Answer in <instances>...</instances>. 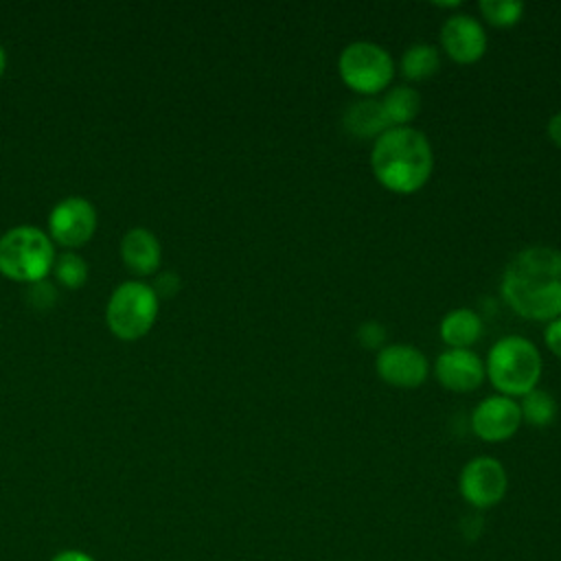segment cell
<instances>
[{
	"mask_svg": "<svg viewBox=\"0 0 561 561\" xmlns=\"http://www.w3.org/2000/svg\"><path fill=\"white\" fill-rule=\"evenodd\" d=\"M500 291L524 320L550 322L561 316V250L528 245L504 267Z\"/></svg>",
	"mask_w": 561,
	"mask_h": 561,
	"instance_id": "6da1fadb",
	"label": "cell"
},
{
	"mask_svg": "<svg viewBox=\"0 0 561 561\" xmlns=\"http://www.w3.org/2000/svg\"><path fill=\"white\" fill-rule=\"evenodd\" d=\"M375 180L390 193L412 195L421 191L434 171V151L427 136L414 127H390L370 149Z\"/></svg>",
	"mask_w": 561,
	"mask_h": 561,
	"instance_id": "7a4b0ae2",
	"label": "cell"
},
{
	"mask_svg": "<svg viewBox=\"0 0 561 561\" xmlns=\"http://www.w3.org/2000/svg\"><path fill=\"white\" fill-rule=\"evenodd\" d=\"M543 370L539 348L522 335L500 337L486 353L484 375L497 394L524 397L537 388Z\"/></svg>",
	"mask_w": 561,
	"mask_h": 561,
	"instance_id": "3957f363",
	"label": "cell"
},
{
	"mask_svg": "<svg viewBox=\"0 0 561 561\" xmlns=\"http://www.w3.org/2000/svg\"><path fill=\"white\" fill-rule=\"evenodd\" d=\"M55 248L37 226H13L0 237V274L20 283L44 280L53 272Z\"/></svg>",
	"mask_w": 561,
	"mask_h": 561,
	"instance_id": "277c9868",
	"label": "cell"
},
{
	"mask_svg": "<svg viewBox=\"0 0 561 561\" xmlns=\"http://www.w3.org/2000/svg\"><path fill=\"white\" fill-rule=\"evenodd\" d=\"M160 298L151 285L142 280L121 283L105 307V322L121 340H138L149 333L158 318Z\"/></svg>",
	"mask_w": 561,
	"mask_h": 561,
	"instance_id": "5b68a950",
	"label": "cell"
},
{
	"mask_svg": "<svg viewBox=\"0 0 561 561\" xmlns=\"http://www.w3.org/2000/svg\"><path fill=\"white\" fill-rule=\"evenodd\" d=\"M337 72L348 90L370 99L390 88L394 61L390 53L375 42H351L337 57Z\"/></svg>",
	"mask_w": 561,
	"mask_h": 561,
	"instance_id": "8992f818",
	"label": "cell"
},
{
	"mask_svg": "<svg viewBox=\"0 0 561 561\" xmlns=\"http://www.w3.org/2000/svg\"><path fill=\"white\" fill-rule=\"evenodd\" d=\"M508 489L504 465L491 456L471 458L458 476L460 497L473 508H491L500 504Z\"/></svg>",
	"mask_w": 561,
	"mask_h": 561,
	"instance_id": "52a82bcc",
	"label": "cell"
},
{
	"mask_svg": "<svg viewBox=\"0 0 561 561\" xmlns=\"http://www.w3.org/2000/svg\"><path fill=\"white\" fill-rule=\"evenodd\" d=\"M48 237L64 248L83 245L96 230V208L90 199L70 195L59 199L46 219Z\"/></svg>",
	"mask_w": 561,
	"mask_h": 561,
	"instance_id": "ba28073f",
	"label": "cell"
},
{
	"mask_svg": "<svg viewBox=\"0 0 561 561\" xmlns=\"http://www.w3.org/2000/svg\"><path fill=\"white\" fill-rule=\"evenodd\" d=\"M375 370L388 386L394 388H419L427 375L430 364L423 351H419L412 344H386L381 351H377L375 357Z\"/></svg>",
	"mask_w": 561,
	"mask_h": 561,
	"instance_id": "9c48e42d",
	"label": "cell"
},
{
	"mask_svg": "<svg viewBox=\"0 0 561 561\" xmlns=\"http://www.w3.org/2000/svg\"><path fill=\"white\" fill-rule=\"evenodd\" d=\"M522 425L519 403L504 394L484 397L471 412V432L484 443H504Z\"/></svg>",
	"mask_w": 561,
	"mask_h": 561,
	"instance_id": "30bf717a",
	"label": "cell"
},
{
	"mask_svg": "<svg viewBox=\"0 0 561 561\" xmlns=\"http://www.w3.org/2000/svg\"><path fill=\"white\" fill-rule=\"evenodd\" d=\"M486 31L482 22L469 13H454L440 26V46L456 64H476L486 53Z\"/></svg>",
	"mask_w": 561,
	"mask_h": 561,
	"instance_id": "8fae6325",
	"label": "cell"
},
{
	"mask_svg": "<svg viewBox=\"0 0 561 561\" xmlns=\"http://www.w3.org/2000/svg\"><path fill=\"white\" fill-rule=\"evenodd\" d=\"M434 377L451 392H473L484 381V362L471 348H445L434 362Z\"/></svg>",
	"mask_w": 561,
	"mask_h": 561,
	"instance_id": "7c38bea8",
	"label": "cell"
},
{
	"mask_svg": "<svg viewBox=\"0 0 561 561\" xmlns=\"http://www.w3.org/2000/svg\"><path fill=\"white\" fill-rule=\"evenodd\" d=\"M121 256L123 263L140 276L153 274L162 259V248L158 237L142 226L129 228L121 239Z\"/></svg>",
	"mask_w": 561,
	"mask_h": 561,
	"instance_id": "4fadbf2b",
	"label": "cell"
},
{
	"mask_svg": "<svg viewBox=\"0 0 561 561\" xmlns=\"http://www.w3.org/2000/svg\"><path fill=\"white\" fill-rule=\"evenodd\" d=\"M342 127L348 136L359 140H377L383 131L390 129L388 116L377 99H357L348 103L342 114Z\"/></svg>",
	"mask_w": 561,
	"mask_h": 561,
	"instance_id": "5bb4252c",
	"label": "cell"
},
{
	"mask_svg": "<svg viewBox=\"0 0 561 561\" xmlns=\"http://www.w3.org/2000/svg\"><path fill=\"white\" fill-rule=\"evenodd\" d=\"M438 335L447 348H469L482 335V318L469 307L451 309L443 316Z\"/></svg>",
	"mask_w": 561,
	"mask_h": 561,
	"instance_id": "9a60e30c",
	"label": "cell"
},
{
	"mask_svg": "<svg viewBox=\"0 0 561 561\" xmlns=\"http://www.w3.org/2000/svg\"><path fill=\"white\" fill-rule=\"evenodd\" d=\"M381 107L390 127H408V123H412L421 112V94L410 85H394L386 90Z\"/></svg>",
	"mask_w": 561,
	"mask_h": 561,
	"instance_id": "2e32d148",
	"label": "cell"
},
{
	"mask_svg": "<svg viewBox=\"0 0 561 561\" xmlns=\"http://www.w3.org/2000/svg\"><path fill=\"white\" fill-rule=\"evenodd\" d=\"M399 68L408 81H425L440 70V53L432 44H412L403 50Z\"/></svg>",
	"mask_w": 561,
	"mask_h": 561,
	"instance_id": "e0dca14e",
	"label": "cell"
},
{
	"mask_svg": "<svg viewBox=\"0 0 561 561\" xmlns=\"http://www.w3.org/2000/svg\"><path fill=\"white\" fill-rule=\"evenodd\" d=\"M522 423H528L533 427H548L557 419V401L550 392L535 388L519 401Z\"/></svg>",
	"mask_w": 561,
	"mask_h": 561,
	"instance_id": "ac0fdd59",
	"label": "cell"
},
{
	"mask_svg": "<svg viewBox=\"0 0 561 561\" xmlns=\"http://www.w3.org/2000/svg\"><path fill=\"white\" fill-rule=\"evenodd\" d=\"M478 11L482 20L495 28H511L524 18V2L519 0H480Z\"/></svg>",
	"mask_w": 561,
	"mask_h": 561,
	"instance_id": "d6986e66",
	"label": "cell"
},
{
	"mask_svg": "<svg viewBox=\"0 0 561 561\" xmlns=\"http://www.w3.org/2000/svg\"><path fill=\"white\" fill-rule=\"evenodd\" d=\"M53 274L59 280V285L77 289L88 280V263L83 261V256L68 250V252L55 256Z\"/></svg>",
	"mask_w": 561,
	"mask_h": 561,
	"instance_id": "ffe728a7",
	"label": "cell"
},
{
	"mask_svg": "<svg viewBox=\"0 0 561 561\" xmlns=\"http://www.w3.org/2000/svg\"><path fill=\"white\" fill-rule=\"evenodd\" d=\"M386 327L377 320H366L357 327V342L368 351H381L386 346Z\"/></svg>",
	"mask_w": 561,
	"mask_h": 561,
	"instance_id": "44dd1931",
	"label": "cell"
},
{
	"mask_svg": "<svg viewBox=\"0 0 561 561\" xmlns=\"http://www.w3.org/2000/svg\"><path fill=\"white\" fill-rule=\"evenodd\" d=\"M151 287L158 294V298H171L180 289V276L173 272H160Z\"/></svg>",
	"mask_w": 561,
	"mask_h": 561,
	"instance_id": "7402d4cb",
	"label": "cell"
},
{
	"mask_svg": "<svg viewBox=\"0 0 561 561\" xmlns=\"http://www.w3.org/2000/svg\"><path fill=\"white\" fill-rule=\"evenodd\" d=\"M543 342H546L548 351L561 359V316L550 320V322H546Z\"/></svg>",
	"mask_w": 561,
	"mask_h": 561,
	"instance_id": "603a6c76",
	"label": "cell"
},
{
	"mask_svg": "<svg viewBox=\"0 0 561 561\" xmlns=\"http://www.w3.org/2000/svg\"><path fill=\"white\" fill-rule=\"evenodd\" d=\"M50 561H96L90 552L79 548H64L50 557Z\"/></svg>",
	"mask_w": 561,
	"mask_h": 561,
	"instance_id": "cb8c5ba5",
	"label": "cell"
},
{
	"mask_svg": "<svg viewBox=\"0 0 561 561\" xmlns=\"http://www.w3.org/2000/svg\"><path fill=\"white\" fill-rule=\"evenodd\" d=\"M546 131H548V138L552 145H557L561 149V112L552 114L548 125H546Z\"/></svg>",
	"mask_w": 561,
	"mask_h": 561,
	"instance_id": "d4e9b609",
	"label": "cell"
},
{
	"mask_svg": "<svg viewBox=\"0 0 561 561\" xmlns=\"http://www.w3.org/2000/svg\"><path fill=\"white\" fill-rule=\"evenodd\" d=\"M438 9H460L462 2H436Z\"/></svg>",
	"mask_w": 561,
	"mask_h": 561,
	"instance_id": "484cf974",
	"label": "cell"
},
{
	"mask_svg": "<svg viewBox=\"0 0 561 561\" xmlns=\"http://www.w3.org/2000/svg\"><path fill=\"white\" fill-rule=\"evenodd\" d=\"M4 68H7V53H4V48H2V44H0V77H2Z\"/></svg>",
	"mask_w": 561,
	"mask_h": 561,
	"instance_id": "4316f807",
	"label": "cell"
}]
</instances>
